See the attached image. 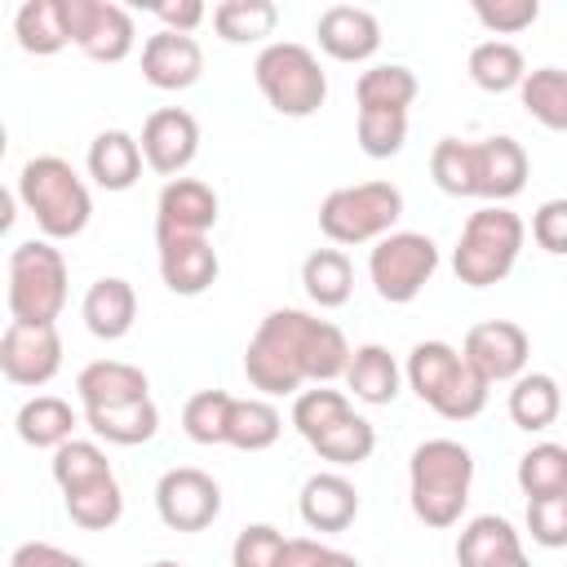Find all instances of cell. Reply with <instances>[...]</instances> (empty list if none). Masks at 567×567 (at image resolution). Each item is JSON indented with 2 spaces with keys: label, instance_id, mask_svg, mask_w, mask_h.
Wrapping results in <instances>:
<instances>
[{
  "label": "cell",
  "instance_id": "1",
  "mask_svg": "<svg viewBox=\"0 0 567 567\" xmlns=\"http://www.w3.org/2000/svg\"><path fill=\"white\" fill-rule=\"evenodd\" d=\"M350 341L337 323L315 319L306 310H270L244 354V377L252 390H261L266 399L279 394H301L306 381L328 385L337 377H346L350 368Z\"/></svg>",
  "mask_w": 567,
  "mask_h": 567
},
{
  "label": "cell",
  "instance_id": "2",
  "mask_svg": "<svg viewBox=\"0 0 567 567\" xmlns=\"http://www.w3.org/2000/svg\"><path fill=\"white\" fill-rule=\"evenodd\" d=\"M527 151L518 137L496 133L483 142H465V137H439L430 151V177L443 195H465V199H487V204H505L527 186Z\"/></svg>",
  "mask_w": 567,
  "mask_h": 567
},
{
  "label": "cell",
  "instance_id": "3",
  "mask_svg": "<svg viewBox=\"0 0 567 567\" xmlns=\"http://www.w3.org/2000/svg\"><path fill=\"white\" fill-rule=\"evenodd\" d=\"M470 483H474V456L456 439H425L412 447L408 461V501L412 514L425 527H452L461 523L470 505Z\"/></svg>",
  "mask_w": 567,
  "mask_h": 567
},
{
  "label": "cell",
  "instance_id": "4",
  "mask_svg": "<svg viewBox=\"0 0 567 567\" xmlns=\"http://www.w3.org/2000/svg\"><path fill=\"white\" fill-rule=\"evenodd\" d=\"M403 377L416 390V399L430 403L447 421L478 416L487 408V394H492V381L447 341H416Z\"/></svg>",
  "mask_w": 567,
  "mask_h": 567
},
{
  "label": "cell",
  "instance_id": "5",
  "mask_svg": "<svg viewBox=\"0 0 567 567\" xmlns=\"http://www.w3.org/2000/svg\"><path fill=\"white\" fill-rule=\"evenodd\" d=\"M18 199L27 204L44 239H75L93 217V195L62 155L27 159L18 173Z\"/></svg>",
  "mask_w": 567,
  "mask_h": 567
},
{
  "label": "cell",
  "instance_id": "6",
  "mask_svg": "<svg viewBox=\"0 0 567 567\" xmlns=\"http://www.w3.org/2000/svg\"><path fill=\"white\" fill-rule=\"evenodd\" d=\"M523 239H527V226H523L518 213H509L505 204H483L461 226V239H456V252H452L456 279L465 288L501 284L514 270V261L523 252Z\"/></svg>",
  "mask_w": 567,
  "mask_h": 567
},
{
  "label": "cell",
  "instance_id": "7",
  "mask_svg": "<svg viewBox=\"0 0 567 567\" xmlns=\"http://www.w3.org/2000/svg\"><path fill=\"white\" fill-rule=\"evenodd\" d=\"M252 80H257L261 97L279 115H292V120L315 115L328 97V75L319 66V58L297 40H270L252 62Z\"/></svg>",
  "mask_w": 567,
  "mask_h": 567
},
{
  "label": "cell",
  "instance_id": "8",
  "mask_svg": "<svg viewBox=\"0 0 567 567\" xmlns=\"http://www.w3.org/2000/svg\"><path fill=\"white\" fill-rule=\"evenodd\" d=\"M66 306V257L49 239L9 252V323H58Z\"/></svg>",
  "mask_w": 567,
  "mask_h": 567
},
{
  "label": "cell",
  "instance_id": "9",
  "mask_svg": "<svg viewBox=\"0 0 567 567\" xmlns=\"http://www.w3.org/2000/svg\"><path fill=\"white\" fill-rule=\"evenodd\" d=\"M399 217H403V190L394 182L337 186L319 204V230L332 244H377L394 235Z\"/></svg>",
  "mask_w": 567,
  "mask_h": 567
},
{
  "label": "cell",
  "instance_id": "10",
  "mask_svg": "<svg viewBox=\"0 0 567 567\" xmlns=\"http://www.w3.org/2000/svg\"><path fill=\"white\" fill-rule=\"evenodd\" d=\"M434 270H439V244L421 230H394V235L377 239L368 252V279L377 288V297L390 306L416 301L421 288L434 279Z\"/></svg>",
  "mask_w": 567,
  "mask_h": 567
},
{
  "label": "cell",
  "instance_id": "11",
  "mask_svg": "<svg viewBox=\"0 0 567 567\" xmlns=\"http://www.w3.org/2000/svg\"><path fill=\"white\" fill-rule=\"evenodd\" d=\"M71 44L93 62H124L137 44L133 13L115 0H66Z\"/></svg>",
  "mask_w": 567,
  "mask_h": 567
},
{
  "label": "cell",
  "instance_id": "12",
  "mask_svg": "<svg viewBox=\"0 0 567 567\" xmlns=\"http://www.w3.org/2000/svg\"><path fill=\"white\" fill-rule=\"evenodd\" d=\"M155 514L173 532H204L221 514V487L213 474H204L195 465L164 470L155 483Z\"/></svg>",
  "mask_w": 567,
  "mask_h": 567
},
{
  "label": "cell",
  "instance_id": "13",
  "mask_svg": "<svg viewBox=\"0 0 567 567\" xmlns=\"http://www.w3.org/2000/svg\"><path fill=\"white\" fill-rule=\"evenodd\" d=\"M62 368L58 323H9L0 337V372L13 385H49Z\"/></svg>",
  "mask_w": 567,
  "mask_h": 567
},
{
  "label": "cell",
  "instance_id": "14",
  "mask_svg": "<svg viewBox=\"0 0 567 567\" xmlns=\"http://www.w3.org/2000/svg\"><path fill=\"white\" fill-rule=\"evenodd\" d=\"M142 155L146 168L159 177H182V168H190V159L199 155V120L182 106H159L146 115L142 124Z\"/></svg>",
  "mask_w": 567,
  "mask_h": 567
},
{
  "label": "cell",
  "instance_id": "15",
  "mask_svg": "<svg viewBox=\"0 0 567 567\" xmlns=\"http://www.w3.org/2000/svg\"><path fill=\"white\" fill-rule=\"evenodd\" d=\"M461 354L496 385V381H518L527 372V359H532V337L514 323V319H487V323H474L465 332V346Z\"/></svg>",
  "mask_w": 567,
  "mask_h": 567
},
{
  "label": "cell",
  "instance_id": "16",
  "mask_svg": "<svg viewBox=\"0 0 567 567\" xmlns=\"http://www.w3.org/2000/svg\"><path fill=\"white\" fill-rule=\"evenodd\" d=\"M155 248H159V279L168 292L199 297L217 284L221 261L208 235H155Z\"/></svg>",
  "mask_w": 567,
  "mask_h": 567
},
{
  "label": "cell",
  "instance_id": "17",
  "mask_svg": "<svg viewBox=\"0 0 567 567\" xmlns=\"http://www.w3.org/2000/svg\"><path fill=\"white\" fill-rule=\"evenodd\" d=\"M217 190L199 177H173L164 182L155 199V235H208L217 226Z\"/></svg>",
  "mask_w": 567,
  "mask_h": 567
},
{
  "label": "cell",
  "instance_id": "18",
  "mask_svg": "<svg viewBox=\"0 0 567 567\" xmlns=\"http://www.w3.org/2000/svg\"><path fill=\"white\" fill-rule=\"evenodd\" d=\"M319 49L337 62H368L381 49V22L363 4H328L315 22Z\"/></svg>",
  "mask_w": 567,
  "mask_h": 567
},
{
  "label": "cell",
  "instance_id": "19",
  "mask_svg": "<svg viewBox=\"0 0 567 567\" xmlns=\"http://www.w3.org/2000/svg\"><path fill=\"white\" fill-rule=\"evenodd\" d=\"M142 75H146V84H155V89H164V93L190 89V84L204 75V49H199V40L159 27V31L146 35V44H142Z\"/></svg>",
  "mask_w": 567,
  "mask_h": 567
},
{
  "label": "cell",
  "instance_id": "20",
  "mask_svg": "<svg viewBox=\"0 0 567 567\" xmlns=\"http://www.w3.org/2000/svg\"><path fill=\"white\" fill-rule=\"evenodd\" d=\"M297 509H301V523L310 532H346L359 518V492L346 474L323 470V474H310L301 483Z\"/></svg>",
  "mask_w": 567,
  "mask_h": 567
},
{
  "label": "cell",
  "instance_id": "21",
  "mask_svg": "<svg viewBox=\"0 0 567 567\" xmlns=\"http://www.w3.org/2000/svg\"><path fill=\"white\" fill-rule=\"evenodd\" d=\"M456 563L461 567H532L514 523L501 518V514H478L461 527Z\"/></svg>",
  "mask_w": 567,
  "mask_h": 567
},
{
  "label": "cell",
  "instance_id": "22",
  "mask_svg": "<svg viewBox=\"0 0 567 567\" xmlns=\"http://www.w3.org/2000/svg\"><path fill=\"white\" fill-rule=\"evenodd\" d=\"M75 394L84 408H120V403H137L151 399V381L137 363L124 359H93L80 368L75 377Z\"/></svg>",
  "mask_w": 567,
  "mask_h": 567
},
{
  "label": "cell",
  "instance_id": "23",
  "mask_svg": "<svg viewBox=\"0 0 567 567\" xmlns=\"http://www.w3.org/2000/svg\"><path fill=\"white\" fill-rule=\"evenodd\" d=\"M80 315H84V328H89L97 341H120V337H128L133 323H137V292H133V284L120 279V275H102L97 284H89Z\"/></svg>",
  "mask_w": 567,
  "mask_h": 567
},
{
  "label": "cell",
  "instance_id": "24",
  "mask_svg": "<svg viewBox=\"0 0 567 567\" xmlns=\"http://www.w3.org/2000/svg\"><path fill=\"white\" fill-rule=\"evenodd\" d=\"M89 177L102 186V190H128L137 177H142V142L124 128H102L93 142H89Z\"/></svg>",
  "mask_w": 567,
  "mask_h": 567
},
{
  "label": "cell",
  "instance_id": "25",
  "mask_svg": "<svg viewBox=\"0 0 567 567\" xmlns=\"http://www.w3.org/2000/svg\"><path fill=\"white\" fill-rule=\"evenodd\" d=\"M399 381H403V372H399V363H394V354L385 346H377V341L354 346L350 368H346V390L359 403H372V408L394 403L399 399Z\"/></svg>",
  "mask_w": 567,
  "mask_h": 567
},
{
  "label": "cell",
  "instance_id": "26",
  "mask_svg": "<svg viewBox=\"0 0 567 567\" xmlns=\"http://www.w3.org/2000/svg\"><path fill=\"white\" fill-rule=\"evenodd\" d=\"M563 416V385L549 372H523L509 381V421L527 434L549 430Z\"/></svg>",
  "mask_w": 567,
  "mask_h": 567
},
{
  "label": "cell",
  "instance_id": "27",
  "mask_svg": "<svg viewBox=\"0 0 567 567\" xmlns=\"http://www.w3.org/2000/svg\"><path fill=\"white\" fill-rule=\"evenodd\" d=\"M84 425L115 447H137V443L155 439L159 408H155V399H137V403H120V408H84Z\"/></svg>",
  "mask_w": 567,
  "mask_h": 567
},
{
  "label": "cell",
  "instance_id": "28",
  "mask_svg": "<svg viewBox=\"0 0 567 567\" xmlns=\"http://www.w3.org/2000/svg\"><path fill=\"white\" fill-rule=\"evenodd\" d=\"M13 425H18V439L22 443H31V447H62V443H71V430L80 425V416H75V408L66 403V399H58V394H35V399H27L22 408H18V416H13Z\"/></svg>",
  "mask_w": 567,
  "mask_h": 567
},
{
  "label": "cell",
  "instance_id": "29",
  "mask_svg": "<svg viewBox=\"0 0 567 567\" xmlns=\"http://www.w3.org/2000/svg\"><path fill=\"white\" fill-rule=\"evenodd\" d=\"M13 35L27 53L35 58H49L58 49L71 44V31H66V0H27L18 4L13 13Z\"/></svg>",
  "mask_w": 567,
  "mask_h": 567
},
{
  "label": "cell",
  "instance_id": "30",
  "mask_svg": "<svg viewBox=\"0 0 567 567\" xmlns=\"http://www.w3.org/2000/svg\"><path fill=\"white\" fill-rule=\"evenodd\" d=\"M301 288L319 310H337L354 292V266L341 248H315L301 261Z\"/></svg>",
  "mask_w": 567,
  "mask_h": 567
},
{
  "label": "cell",
  "instance_id": "31",
  "mask_svg": "<svg viewBox=\"0 0 567 567\" xmlns=\"http://www.w3.org/2000/svg\"><path fill=\"white\" fill-rule=\"evenodd\" d=\"M465 66L483 93H509V89H523L527 80V58L514 40H478Z\"/></svg>",
  "mask_w": 567,
  "mask_h": 567
},
{
  "label": "cell",
  "instance_id": "32",
  "mask_svg": "<svg viewBox=\"0 0 567 567\" xmlns=\"http://www.w3.org/2000/svg\"><path fill=\"white\" fill-rule=\"evenodd\" d=\"M416 89L421 84H416L412 66H403V62H377V66H368L359 75L354 102H359V111H408L416 102Z\"/></svg>",
  "mask_w": 567,
  "mask_h": 567
},
{
  "label": "cell",
  "instance_id": "33",
  "mask_svg": "<svg viewBox=\"0 0 567 567\" xmlns=\"http://www.w3.org/2000/svg\"><path fill=\"white\" fill-rule=\"evenodd\" d=\"M279 27V4L275 0H221L213 4V31L226 44H257L275 35Z\"/></svg>",
  "mask_w": 567,
  "mask_h": 567
},
{
  "label": "cell",
  "instance_id": "34",
  "mask_svg": "<svg viewBox=\"0 0 567 567\" xmlns=\"http://www.w3.org/2000/svg\"><path fill=\"white\" fill-rule=\"evenodd\" d=\"M284 434V416L270 399H230L226 443L239 452H266Z\"/></svg>",
  "mask_w": 567,
  "mask_h": 567
},
{
  "label": "cell",
  "instance_id": "35",
  "mask_svg": "<svg viewBox=\"0 0 567 567\" xmlns=\"http://www.w3.org/2000/svg\"><path fill=\"white\" fill-rule=\"evenodd\" d=\"M518 102L545 128L567 133V71L563 66H536V71H527V80L518 89Z\"/></svg>",
  "mask_w": 567,
  "mask_h": 567
},
{
  "label": "cell",
  "instance_id": "36",
  "mask_svg": "<svg viewBox=\"0 0 567 567\" xmlns=\"http://www.w3.org/2000/svg\"><path fill=\"white\" fill-rule=\"evenodd\" d=\"M115 470H111L106 452L97 443H89V439H71V443H62L53 452V483L62 487V496H71V492H80L89 483H102Z\"/></svg>",
  "mask_w": 567,
  "mask_h": 567
},
{
  "label": "cell",
  "instance_id": "37",
  "mask_svg": "<svg viewBox=\"0 0 567 567\" xmlns=\"http://www.w3.org/2000/svg\"><path fill=\"white\" fill-rule=\"evenodd\" d=\"M62 505H66V514H71L75 527H84V532H106V527H115L120 514H124V492H120V483H115V474H111V478H102V483H89V487L62 496Z\"/></svg>",
  "mask_w": 567,
  "mask_h": 567
},
{
  "label": "cell",
  "instance_id": "38",
  "mask_svg": "<svg viewBox=\"0 0 567 567\" xmlns=\"http://www.w3.org/2000/svg\"><path fill=\"white\" fill-rule=\"evenodd\" d=\"M518 487L527 501L567 492V447L563 443H532L518 456Z\"/></svg>",
  "mask_w": 567,
  "mask_h": 567
},
{
  "label": "cell",
  "instance_id": "39",
  "mask_svg": "<svg viewBox=\"0 0 567 567\" xmlns=\"http://www.w3.org/2000/svg\"><path fill=\"white\" fill-rule=\"evenodd\" d=\"M310 447H315L323 461H332V465H359V461L372 456V447H377V430H372L368 416L346 412V416H341L332 430H323Z\"/></svg>",
  "mask_w": 567,
  "mask_h": 567
},
{
  "label": "cell",
  "instance_id": "40",
  "mask_svg": "<svg viewBox=\"0 0 567 567\" xmlns=\"http://www.w3.org/2000/svg\"><path fill=\"white\" fill-rule=\"evenodd\" d=\"M230 399H235V394H226V390H199V394H190L186 408H182V430H186V439H190V443H204V447L226 443Z\"/></svg>",
  "mask_w": 567,
  "mask_h": 567
},
{
  "label": "cell",
  "instance_id": "41",
  "mask_svg": "<svg viewBox=\"0 0 567 567\" xmlns=\"http://www.w3.org/2000/svg\"><path fill=\"white\" fill-rule=\"evenodd\" d=\"M346 412H354V408H350V399H346L341 390H332V385H315V390H301V394L292 399V425H297V434H301L306 443H315L323 430H332Z\"/></svg>",
  "mask_w": 567,
  "mask_h": 567
},
{
  "label": "cell",
  "instance_id": "42",
  "mask_svg": "<svg viewBox=\"0 0 567 567\" xmlns=\"http://www.w3.org/2000/svg\"><path fill=\"white\" fill-rule=\"evenodd\" d=\"M354 137L368 159H390L408 142V111H359Z\"/></svg>",
  "mask_w": 567,
  "mask_h": 567
},
{
  "label": "cell",
  "instance_id": "43",
  "mask_svg": "<svg viewBox=\"0 0 567 567\" xmlns=\"http://www.w3.org/2000/svg\"><path fill=\"white\" fill-rule=\"evenodd\" d=\"M288 536L270 523H248L230 545V567H279Z\"/></svg>",
  "mask_w": 567,
  "mask_h": 567
},
{
  "label": "cell",
  "instance_id": "44",
  "mask_svg": "<svg viewBox=\"0 0 567 567\" xmlns=\"http://www.w3.org/2000/svg\"><path fill=\"white\" fill-rule=\"evenodd\" d=\"M527 532L540 549H567V492L527 501Z\"/></svg>",
  "mask_w": 567,
  "mask_h": 567
},
{
  "label": "cell",
  "instance_id": "45",
  "mask_svg": "<svg viewBox=\"0 0 567 567\" xmlns=\"http://www.w3.org/2000/svg\"><path fill=\"white\" fill-rule=\"evenodd\" d=\"M474 18L492 35H518L540 18V4L536 0H474Z\"/></svg>",
  "mask_w": 567,
  "mask_h": 567
},
{
  "label": "cell",
  "instance_id": "46",
  "mask_svg": "<svg viewBox=\"0 0 567 567\" xmlns=\"http://www.w3.org/2000/svg\"><path fill=\"white\" fill-rule=\"evenodd\" d=\"M532 239L554 252V257H567V199H545L536 213H532Z\"/></svg>",
  "mask_w": 567,
  "mask_h": 567
},
{
  "label": "cell",
  "instance_id": "47",
  "mask_svg": "<svg viewBox=\"0 0 567 567\" xmlns=\"http://www.w3.org/2000/svg\"><path fill=\"white\" fill-rule=\"evenodd\" d=\"M9 567H84V558L62 545H49V540H22L9 558Z\"/></svg>",
  "mask_w": 567,
  "mask_h": 567
},
{
  "label": "cell",
  "instance_id": "48",
  "mask_svg": "<svg viewBox=\"0 0 567 567\" xmlns=\"http://www.w3.org/2000/svg\"><path fill=\"white\" fill-rule=\"evenodd\" d=\"M155 18L164 22V31H182V35H190V31L208 18V9H204L199 0H164V4H155Z\"/></svg>",
  "mask_w": 567,
  "mask_h": 567
},
{
  "label": "cell",
  "instance_id": "49",
  "mask_svg": "<svg viewBox=\"0 0 567 567\" xmlns=\"http://www.w3.org/2000/svg\"><path fill=\"white\" fill-rule=\"evenodd\" d=\"M328 545L310 540V536H288L284 554H279V567H328Z\"/></svg>",
  "mask_w": 567,
  "mask_h": 567
},
{
  "label": "cell",
  "instance_id": "50",
  "mask_svg": "<svg viewBox=\"0 0 567 567\" xmlns=\"http://www.w3.org/2000/svg\"><path fill=\"white\" fill-rule=\"evenodd\" d=\"M151 567H186V563H177V558H159V563H151Z\"/></svg>",
  "mask_w": 567,
  "mask_h": 567
}]
</instances>
